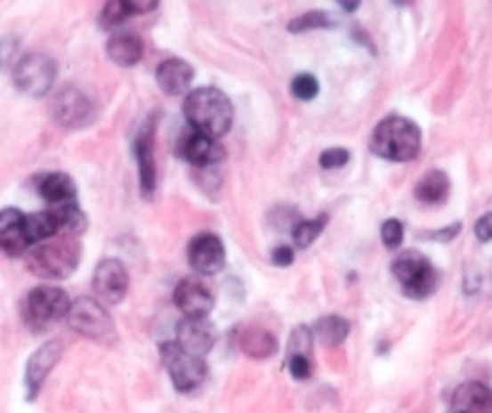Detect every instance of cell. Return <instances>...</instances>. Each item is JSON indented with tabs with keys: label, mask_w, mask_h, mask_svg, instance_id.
<instances>
[{
	"label": "cell",
	"mask_w": 492,
	"mask_h": 413,
	"mask_svg": "<svg viewBox=\"0 0 492 413\" xmlns=\"http://www.w3.org/2000/svg\"><path fill=\"white\" fill-rule=\"evenodd\" d=\"M335 3H338V5H341L345 12H355V10L359 8V3H362V0H335Z\"/></svg>",
	"instance_id": "39"
},
{
	"label": "cell",
	"mask_w": 492,
	"mask_h": 413,
	"mask_svg": "<svg viewBox=\"0 0 492 413\" xmlns=\"http://www.w3.org/2000/svg\"><path fill=\"white\" fill-rule=\"evenodd\" d=\"M70 297L66 290L53 286L34 287L25 300V317L32 327H46L51 321H59L68 317Z\"/></svg>",
	"instance_id": "8"
},
{
	"label": "cell",
	"mask_w": 492,
	"mask_h": 413,
	"mask_svg": "<svg viewBox=\"0 0 492 413\" xmlns=\"http://www.w3.org/2000/svg\"><path fill=\"white\" fill-rule=\"evenodd\" d=\"M492 392L480 382H466L461 385L451 397V413H483L488 411Z\"/></svg>",
	"instance_id": "19"
},
{
	"label": "cell",
	"mask_w": 492,
	"mask_h": 413,
	"mask_svg": "<svg viewBox=\"0 0 492 413\" xmlns=\"http://www.w3.org/2000/svg\"><path fill=\"white\" fill-rule=\"evenodd\" d=\"M174 304L186 317H208L213 310V293L200 280L186 279L176 286Z\"/></svg>",
	"instance_id": "15"
},
{
	"label": "cell",
	"mask_w": 492,
	"mask_h": 413,
	"mask_svg": "<svg viewBox=\"0 0 492 413\" xmlns=\"http://www.w3.org/2000/svg\"><path fill=\"white\" fill-rule=\"evenodd\" d=\"M162 360H165V368H167L169 377H172V385L179 392H193L208 377L206 360L200 355L186 353L176 341L162 346Z\"/></svg>",
	"instance_id": "7"
},
{
	"label": "cell",
	"mask_w": 492,
	"mask_h": 413,
	"mask_svg": "<svg viewBox=\"0 0 492 413\" xmlns=\"http://www.w3.org/2000/svg\"><path fill=\"white\" fill-rule=\"evenodd\" d=\"M352 36H355V42H358V44H365V46H367V49L372 51V53H375V44L369 42V34L365 32L362 27H359V25L352 27Z\"/></svg>",
	"instance_id": "37"
},
{
	"label": "cell",
	"mask_w": 492,
	"mask_h": 413,
	"mask_svg": "<svg viewBox=\"0 0 492 413\" xmlns=\"http://www.w3.org/2000/svg\"><path fill=\"white\" fill-rule=\"evenodd\" d=\"M51 117L63 128H83L94 118V107L77 87H63L51 101Z\"/></svg>",
	"instance_id": "9"
},
{
	"label": "cell",
	"mask_w": 492,
	"mask_h": 413,
	"mask_svg": "<svg viewBox=\"0 0 492 413\" xmlns=\"http://www.w3.org/2000/svg\"><path fill=\"white\" fill-rule=\"evenodd\" d=\"M27 237L32 245H39V242H46L51 237L63 230V223H60L59 211H42V213H32L27 215Z\"/></svg>",
	"instance_id": "23"
},
{
	"label": "cell",
	"mask_w": 492,
	"mask_h": 413,
	"mask_svg": "<svg viewBox=\"0 0 492 413\" xmlns=\"http://www.w3.org/2000/svg\"><path fill=\"white\" fill-rule=\"evenodd\" d=\"M60 355H63V344L60 341H49V344H44L42 348L34 351L25 370V387L29 401L39 394V389H42V385L49 377V372L56 368Z\"/></svg>",
	"instance_id": "12"
},
{
	"label": "cell",
	"mask_w": 492,
	"mask_h": 413,
	"mask_svg": "<svg viewBox=\"0 0 492 413\" xmlns=\"http://www.w3.org/2000/svg\"><path fill=\"white\" fill-rule=\"evenodd\" d=\"M423 148V134L415 121L406 117L384 118L372 134V150L391 162L415 160Z\"/></svg>",
	"instance_id": "2"
},
{
	"label": "cell",
	"mask_w": 492,
	"mask_h": 413,
	"mask_svg": "<svg viewBox=\"0 0 492 413\" xmlns=\"http://www.w3.org/2000/svg\"><path fill=\"white\" fill-rule=\"evenodd\" d=\"M270 262L276 263V266H290L294 262V252L293 247H278L270 254Z\"/></svg>",
	"instance_id": "35"
},
{
	"label": "cell",
	"mask_w": 492,
	"mask_h": 413,
	"mask_svg": "<svg viewBox=\"0 0 492 413\" xmlns=\"http://www.w3.org/2000/svg\"><path fill=\"white\" fill-rule=\"evenodd\" d=\"M181 158L189 160L193 167H215L217 162L225 158V150L222 145L217 143V138H210V135H203L198 131H191L189 135H184L181 141Z\"/></svg>",
	"instance_id": "14"
},
{
	"label": "cell",
	"mask_w": 492,
	"mask_h": 413,
	"mask_svg": "<svg viewBox=\"0 0 492 413\" xmlns=\"http://www.w3.org/2000/svg\"><path fill=\"white\" fill-rule=\"evenodd\" d=\"M461 230V225L456 223V225H451V228L447 230H440V235H432V239H440V242H447V239H451V237H456V232Z\"/></svg>",
	"instance_id": "38"
},
{
	"label": "cell",
	"mask_w": 492,
	"mask_h": 413,
	"mask_svg": "<svg viewBox=\"0 0 492 413\" xmlns=\"http://www.w3.org/2000/svg\"><path fill=\"white\" fill-rule=\"evenodd\" d=\"M328 27H334V17L324 10H309L304 15L294 17L293 22L287 25V29L293 34H302L311 32V29H328Z\"/></svg>",
	"instance_id": "26"
},
{
	"label": "cell",
	"mask_w": 492,
	"mask_h": 413,
	"mask_svg": "<svg viewBox=\"0 0 492 413\" xmlns=\"http://www.w3.org/2000/svg\"><path fill=\"white\" fill-rule=\"evenodd\" d=\"M184 117L193 131L220 138L232 128L234 107L230 97L217 87H198L186 94Z\"/></svg>",
	"instance_id": "1"
},
{
	"label": "cell",
	"mask_w": 492,
	"mask_h": 413,
	"mask_svg": "<svg viewBox=\"0 0 492 413\" xmlns=\"http://www.w3.org/2000/svg\"><path fill=\"white\" fill-rule=\"evenodd\" d=\"M94 293L107 304H118L128 293V271L118 259H104L94 271Z\"/></svg>",
	"instance_id": "11"
},
{
	"label": "cell",
	"mask_w": 492,
	"mask_h": 413,
	"mask_svg": "<svg viewBox=\"0 0 492 413\" xmlns=\"http://www.w3.org/2000/svg\"><path fill=\"white\" fill-rule=\"evenodd\" d=\"M107 56L111 63L121 68H131L141 63L142 59V42L135 34H114L107 44Z\"/></svg>",
	"instance_id": "20"
},
{
	"label": "cell",
	"mask_w": 492,
	"mask_h": 413,
	"mask_svg": "<svg viewBox=\"0 0 492 413\" xmlns=\"http://www.w3.org/2000/svg\"><path fill=\"white\" fill-rule=\"evenodd\" d=\"M157 85L159 90L169 97H181L189 94V87L193 83V68L181 59H167L157 66Z\"/></svg>",
	"instance_id": "18"
},
{
	"label": "cell",
	"mask_w": 492,
	"mask_h": 413,
	"mask_svg": "<svg viewBox=\"0 0 492 413\" xmlns=\"http://www.w3.org/2000/svg\"><path fill=\"white\" fill-rule=\"evenodd\" d=\"M176 344L184 348L186 353L203 358L215 344V327L210 324L208 317H186L176 327Z\"/></svg>",
	"instance_id": "13"
},
{
	"label": "cell",
	"mask_w": 492,
	"mask_h": 413,
	"mask_svg": "<svg viewBox=\"0 0 492 413\" xmlns=\"http://www.w3.org/2000/svg\"><path fill=\"white\" fill-rule=\"evenodd\" d=\"M39 194L53 206H66L76 203V182L68 177L66 172H49L39 179Z\"/></svg>",
	"instance_id": "21"
},
{
	"label": "cell",
	"mask_w": 492,
	"mask_h": 413,
	"mask_svg": "<svg viewBox=\"0 0 492 413\" xmlns=\"http://www.w3.org/2000/svg\"><path fill=\"white\" fill-rule=\"evenodd\" d=\"M326 228V215H319L314 220H300L297 225L293 228V239L294 245L300 247V249H307L314 239H317Z\"/></svg>",
	"instance_id": "27"
},
{
	"label": "cell",
	"mask_w": 492,
	"mask_h": 413,
	"mask_svg": "<svg viewBox=\"0 0 492 413\" xmlns=\"http://www.w3.org/2000/svg\"><path fill=\"white\" fill-rule=\"evenodd\" d=\"M287 370L294 380H309L311 377V358L309 355H287Z\"/></svg>",
	"instance_id": "32"
},
{
	"label": "cell",
	"mask_w": 492,
	"mask_h": 413,
	"mask_svg": "<svg viewBox=\"0 0 492 413\" xmlns=\"http://www.w3.org/2000/svg\"><path fill=\"white\" fill-rule=\"evenodd\" d=\"M27 215L17 211V208H5L0 211V249L5 254H22L27 247L32 245L27 237Z\"/></svg>",
	"instance_id": "17"
},
{
	"label": "cell",
	"mask_w": 492,
	"mask_h": 413,
	"mask_svg": "<svg viewBox=\"0 0 492 413\" xmlns=\"http://www.w3.org/2000/svg\"><path fill=\"white\" fill-rule=\"evenodd\" d=\"M351 334V324L348 320H343V317H324V320L317 321V327H314V336L324 344V346H341L343 341L348 338Z\"/></svg>",
	"instance_id": "25"
},
{
	"label": "cell",
	"mask_w": 492,
	"mask_h": 413,
	"mask_svg": "<svg viewBox=\"0 0 492 413\" xmlns=\"http://www.w3.org/2000/svg\"><path fill=\"white\" fill-rule=\"evenodd\" d=\"M351 160V152L345 150V148H331V150L321 152V158H319V165L324 169H338L345 167Z\"/></svg>",
	"instance_id": "31"
},
{
	"label": "cell",
	"mask_w": 492,
	"mask_h": 413,
	"mask_svg": "<svg viewBox=\"0 0 492 413\" xmlns=\"http://www.w3.org/2000/svg\"><path fill=\"white\" fill-rule=\"evenodd\" d=\"M12 83L29 97H46L56 83V63L46 53H27L17 61Z\"/></svg>",
	"instance_id": "6"
},
{
	"label": "cell",
	"mask_w": 492,
	"mask_h": 413,
	"mask_svg": "<svg viewBox=\"0 0 492 413\" xmlns=\"http://www.w3.org/2000/svg\"><path fill=\"white\" fill-rule=\"evenodd\" d=\"M239 348L244 351V355H249L254 360H266L270 355H276L278 341L270 331L251 327V329L242 331V336H239Z\"/></svg>",
	"instance_id": "22"
},
{
	"label": "cell",
	"mask_w": 492,
	"mask_h": 413,
	"mask_svg": "<svg viewBox=\"0 0 492 413\" xmlns=\"http://www.w3.org/2000/svg\"><path fill=\"white\" fill-rule=\"evenodd\" d=\"M309 348H311V329L297 327L290 336L287 351H290V355H309Z\"/></svg>",
	"instance_id": "30"
},
{
	"label": "cell",
	"mask_w": 492,
	"mask_h": 413,
	"mask_svg": "<svg viewBox=\"0 0 492 413\" xmlns=\"http://www.w3.org/2000/svg\"><path fill=\"white\" fill-rule=\"evenodd\" d=\"M80 262V252L76 245L70 242H49V245H39L29 256H27V266L34 276L49 280L68 279L73 271L77 269Z\"/></svg>",
	"instance_id": "4"
},
{
	"label": "cell",
	"mask_w": 492,
	"mask_h": 413,
	"mask_svg": "<svg viewBox=\"0 0 492 413\" xmlns=\"http://www.w3.org/2000/svg\"><path fill=\"white\" fill-rule=\"evenodd\" d=\"M319 80L311 73H300V76L293 77V83H290V93L302 101H311L317 100L319 94Z\"/></svg>",
	"instance_id": "29"
},
{
	"label": "cell",
	"mask_w": 492,
	"mask_h": 413,
	"mask_svg": "<svg viewBox=\"0 0 492 413\" xmlns=\"http://www.w3.org/2000/svg\"><path fill=\"white\" fill-rule=\"evenodd\" d=\"M131 15H133V12L125 5V0H107L104 8H101L100 25L104 27V29H111V27L124 25Z\"/></svg>",
	"instance_id": "28"
},
{
	"label": "cell",
	"mask_w": 492,
	"mask_h": 413,
	"mask_svg": "<svg viewBox=\"0 0 492 413\" xmlns=\"http://www.w3.org/2000/svg\"><path fill=\"white\" fill-rule=\"evenodd\" d=\"M189 263L203 276H215L225 269V245L213 232H200L189 245Z\"/></svg>",
	"instance_id": "10"
},
{
	"label": "cell",
	"mask_w": 492,
	"mask_h": 413,
	"mask_svg": "<svg viewBox=\"0 0 492 413\" xmlns=\"http://www.w3.org/2000/svg\"><path fill=\"white\" fill-rule=\"evenodd\" d=\"M393 276L403 287V293L413 300H423V297L432 296L434 287L440 283V273L432 263L427 262L423 254L403 252L393 262Z\"/></svg>",
	"instance_id": "3"
},
{
	"label": "cell",
	"mask_w": 492,
	"mask_h": 413,
	"mask_svg": "<svg viewBox=\"0 0 492 413\" xmlns=\"http://www.w3.org/2000/svg\"><path fill=\"white\" fill-rule=\"evenodd\" d=\"M476 237L480 242H490L492 239V213H485L483 218L476 223Z\"/></svg>",
	"instance_id": "36"
},
{
	"label": "cell",
	"mask_w": 492,
	"mask_h": 413,
	"mask_svg": "<svg viewBox=\"0 0 492 413\" xmlns=\"http://www.w3.org/2000/svg\"><path fill=\"white\" fill-rule=\"evenodd\" d=\"M382 242H384L389 249H399L400 242H403V225L399 220H386L382 225Z\"/></svg>",
	"instance_id": "33"
},
{
	"label": "cell",
	"mask_w": 492,
	"mask_h": 413,
	"mask_svg": "<svg viewBox=\"0 0 492 413\" xmlns=\"http://www.w3.org/2000/svg\"><path fill=\"white\" fill-rule=\"evenodd\" d=\"M68 324L85 338H93L100 344L114 341V321L109 317L107 307L93 297H77L76 303H70Z\"/></svg>",
	"instance_id": "5"
},
{
	"label": "cell",
	"mask_w": 492,
	"mask_h": 413,
	"mask_svg": "<svg viewBox=\"0 0 492 413\" xmlns=\"http://www.w3.org/2000/svg\"><path fill=\"white\" fill-rule=\"evenodd\" d=\"M488 413H492V399H490V404H488Z\"/></svg>",
	"instance_id": "41"
},
{
	"label": "cell",
	"mask_w": 492,
	"mask_h": 413,
	"mask_svg": "<svg viewBox=\"0 0 492 413\" xmlns=\"http://www.w3.org/2000/svg\"><path fill=\"white\" fill-rule=\"evenodd\" d=\"M391 3H393V5H408L410 0H391Z\"/></svg>",
	"instance_id": "40"
},
{
	"label": "cell",
	"mask_w": 492,
	"mask_h": 413,
	"mask_svg": "<svg viewBox=\"0 0 492 413\" xmlns=\"http://www.w3.org/2000/svg\"><path fill=\"white\" fill-rule=\"evenodd\" d=\"M135 162H138V174H141L142 194L150 196L157 186V169H155V135L152 126H145L133 141Z\"/></svg>",
	"instance_id": "16"
},
{
	"label": "cell",
	"mask_w": 492,
	"mask_h": 413,
	"mask_svg": "<svg viewBox=\"0 0 492 413\" xmlns=\"http://www.w3.org/2000/svg\"><path fill=\"white\" fill-rule=\"evenodd\" d=\"M449 177L444 172H440V169H432V172H427L425 177L417 182L415 196L417 201L423 203H442L449 196Z\"/></svg>",
	"instance_id": "24"
},
{
	"label": "cell",
	"mask_w": 492,
	"mask_h": 413,
	"mask_svg": "<svg viewBox=\"0 0 492 413\" xmlns=\"http://www.w3.org/2000/svg\"><path fill=\"white\" fill-rule=\"evenodd\" d=\"M125 5L131 8L133 15H148V12L157 8L159 0H125Z\"/></svg>",
	"instance_id": "34"
}]
</instances>
